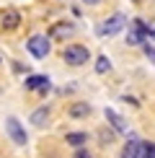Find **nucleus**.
<instances>
[{
    "label": "nucleus",
    "instance_id": "nucleus-1",
    "mask_svg": "<svg viewBox=\"0 0 155 158\" xmlns=\"http://www.w3.org/2000/svg\"><path fill=\"white\" fill-rule=\"evenodd\" d=\"M124 26H127V16H124V13H114L111 18H106V21L98 23L96 34H98V36H114V34H119Z\"/></svg>",
    "mask_w": 155,
    "mask_h": 158
},
{
    "label": "nucleus",
    "instance_id": "nucleus-2",
    "mask_svg": "<svg viewBox=\"0 0 155 158\" xmlns=\"http://www.w3.org/2000/svg\"><path fill=\"white\" fill-rule=\"evenodd\" d=\"M62 57H65V62H67V65L80 68V65H85L90 60V52H88V47H83V44H70V47H65Z\"/></svg>",
    "mask_w": 155,
    "mask_h": 158
},
{
    "label": "nucleus",
    "instance_id": "nucleus-3",
    "mask_svg": "<svg viewBox=\"0 0 155 158\" xmlns=\"http://www.w3.org/2000/svg\"><path fill=\"white\" fill-rule=\"evenodd\" d=\"M145 39H147V23H145V21H140V18H134V21L129 23V31H127V44H132V47H140Z\"/></svg>",
    "mask_w": 155,
    "mask_h": 158
},
{
    "label": "nucleus",
    "instance_id": "nucleus-4",
    "mask_svg": "<svg viewBox=\"0 0 155 158\" xmlns=\"http://www.w3.org/2000/svg\"><path fill=\"white\" fill-rule=\"evenodd\" d=\"M26 47H29V52L36 57V60H44V57L49 55V36H42V34H34L26 42Z\"/></svg>",
    "mask_w": 155,
    "mask_h": 158
},
{
    "label": "nucleus",
    "instance_id": "nucleus-5",
    "mask_svg": "<svg viewBox=\"0 0 155 158\" xmlns=\"http://www.w3.org/2000/svg\"><path fill=\"white\" fill-rule=\"evenodd\" d=\"M5 130H8V135L13 137V143H16V145H26V143H29L26 130L21 127V122H18L16 117H8V119H5Z\"/></svg>",
    "mask_w": 155,
    "mask_h": 158
},
{
    "label": "nucleus",
    "instance_id": "nucleus-6",
    "mask_svg": "<svg viewBox=\"0 0 155 158\" xmlns=\"http://www.w3.org/2000/svg\"><path fill=\"white\" fill-rule=\"evenodd\" d=\"M70 34H75V26L73 23H70V21H60V23H54V26H52V29H49V39H67Z\"/></svg>",
    "mask_w": 155,
    "mask_h": 158
},
{
    "label": "nucleus",
    "instance_id": "nucleus-7",
    "mask_svg": "<svg viewBox=\"0 0 155 158\" xmlns=\"http://www.w3.org/2000/svg\"><path fill=\"white\" fill-rule=\"evenodd\" d=\"M23 85L29 91H42V94H47V91H49V78L47 75H29L23 81Z\"/></svg>",
    "mask_w": 155,
    "mask_h": 158
},
{
    "label": "nucleus",
    "instance_id": "nucleus-8",
    "mask_svg": "<svg viewBox=\"0 0 155 158\" xmlns=\"http://www.w3.org/2000/svg\"><path fill=\"white\" fill-rule=\"evenodd\" d=\"M0 23H3V29H5V31L18 29V23H21V13L13 10V8H8V10L3 13V21H0Z\"/></svg>",
    "mask_w": 155,
    "mask_h": 158
},
{
    "label": "nucleus",
    "instance_id": "nucleus-9",
    "mask_svg": "<svg viewBox=\"0 0 155 158\" xmlns=\"http://www.w3.org/2000/svg\"><path fill=\"white\" fill-rule=\"evenodd\" d=\"M106 119H109V124H111V127L116 130V132H127V122L121 119V117L116 114L114 109H106Z\"/></svg>",
    "mask_w": 155,
    "mask_h": 158
},
{
    "label": "nucleus",
    "instance_id": "nucleus-10",
    "mask_svg": "<svg viewBox=\"0 0 155 158\" xmlns=\"http://www.w3.org/2000/svg\"><path fill=\"white\" fill-rule=\"evenodd\" d=\"M90 114V106L85 101H78V104H73L70 106V117H75V119H80V117H88Z\"/></svg>",
    "mask_w": 155,
    "mask_h": 158
},
{
    "label": "nucleus",
    "instance_id": "nucleus-11",
    "mask_svg": "<svg viewBox=\"0 0 155 158\" xmlns=\"http://www.w3.org/2000/svg\"><path fill=\"white\" fill-rule=\"evenodd\" d=\"M47 119H49V109H47V106L36 109L34 114H31V122H34L36 127H42V124H47Z\"/></svg>",
    "mask_w": 155,
    "mask_h": 158
},
{
    "label": "nucleus",
    "instance_id": "nucleus-12",
    "mask_svg": "<svg viewBox=\"0 0 155 158\" xmlns=\"http://www.w3.org/2000/svg\"><path fill=\"white\" fill-rule=\"evenodd\" d=\"M121 158H140V143H137V140L127 143L124 150H121Z\"/></svg>",
    "mask_w": 155,
    "mask_h": 158
},
{
    "label": "nucleus",
    "instance_id": "nucleus-13",
    "mask_svg": "<svg viewBox=\"0 0 155 158\" xmlns=\"http://www.w3.org/2000/svg\"><path fill=\"white\" fill-rule=\"evenodd\" d=\"M85 140H88V137L83 132H67V137H65V143H67V145H75V148H80Z\"/></svg>",
    "mask_w": 155,
    "mask_h": 158
},
{
    "label": "nucleus",
    "instance_id": "nucleus-14",
    "mask_svg": "<svg viewBox=\"0 0 155 158\" xmlns=\"http://www.w3.org/2000/svg\"><path fill=\"white\" fill-rule=\"evenodd\" d=\"M109 70H111V62H109L106 55H101L98 60H96V73H109Z\"/></svg>",
    "mask_w": 155,
    "mask_h": 158
},
{
    "label": "nucleus",
    "instance_id": "nucleus-15",
    "mask_svg": "<svg viewBox=\"0 0 155 158\" xmlns=\"http://www.w3.org/2000/svg\"><path fill=\"white\" fill-rule=\"evenodd\" d=\"M140 156L142 158H155V143H145V145H140Z\"/></svg>",
    "mask_w": 155,
    "mask_h": 158
},
{
    "label": "nucleus",
    "instance_id": "nucleus-16",
    "mask_svg": "<svg viewBox=\"0 0 155 158\" xmlns=\"http://www.w3.org/2000/svg\"><path fill=\"white\" fill-rule=\"evenodd\" d=\"M140 47H142V49H145V55H147V60H150V62L155 65V47H150V44H147V42H142V44H140Z\"/></svg>",
    "mask_w": 155,
    "mask_h": 158
},
{
    "label": "nucleus",
    "instance_id": "nucleus-17",
    "mask_svg": "<svg viewBox=\"0 0 155 158\" xmlns=\"http://www.w3.org/2000/svg\"><path fill=\"white\" fill-rule=\"evenodd\" d=\"M147 39H155V18L147 23Z\"/></svg>",
    "mask_w": 155,
    "mask_h": 158
},
{
    "label": "nucleus",
    "instance_id": "nucleus-18",
    "mask_svg": "<svg viewBox=\"0 0 155 158\" xmlns=\"http://www.w3.org/2000/svg\"><path fill=\"white\" fill-rule=\"evenodd\" d=\"M75 158H93V156H90L88 150H78V153H75Z\"/></svg>",
    "mask_w": 155,
    "mask_h": 158
},
{
    "label": "nucleus",
    "instance_id": "nucleus-19",
    "mask_svg": "<svg viewBox=\"0 0 155 158\" xmlns=\"http://www.w3.org/2000/svg\"><path fill=\"white\" fill-rule=\"evenodd\" d=\"M83 3H88V5H98L101 0H83Z\"/></svg>",
    "mask_w": 155,
    "mask_h": 158
},
{
    "label": "nucleus",
    "instance_id": "nucleus-20",
    "mask_svg": "<svg viewBox=\"0 0 155 158\" xmlns=\"http://www.w3.org/2000/svg\"><path fill=\"white\" fill-rule=\"evenodd\" d=\"M134 3H142V0H134Z\"/></svg>",
    "mask_w": 155,
    "mask_h": 158
}]
</instances>
